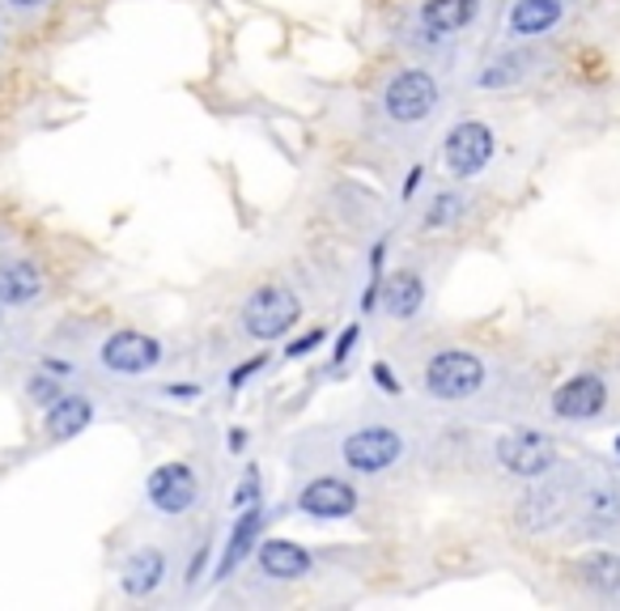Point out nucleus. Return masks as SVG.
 Returning <instances> with one entry per match:
<instances>
[{"label":"nucleus","mask_w":620,"mask_h":611,"mask_svg":"<svg viewBox=\"0 0 620 611\" xmlns=\"http://www.w3.org/2000/svg\"><path fill=\"white\" fill-rule=\"evenodd\" d=\"M43 293V276L31 263H0V306H26Z\"/></svg>","instance_id":"obj_18"},{"label":"nucleus","mask_w":620,"mask_h":611,"mask_svg":"<svg viewBox=\"0 0 620 611\" xmlns=\"http://www.w3.org/2000/svg\"><path fill=\"white\" fill-rule=\"evenodd\" d=\"M455 204H459L455 195H438V200H433V208H429V217H425V226H442V222L455 213Z\"/></svg>","instance_id":"obj_24"},{"label":"nucleus","mask_w":620,"mask_h":611,"mask_svg":"<svg viewBox=\"0 0 620 611\" xmlns=\"http://www.w3.org/2000/svg\"><path fill=\"white\" fill-rule=\"evenodd\" d=\"M297 510L311 518H349L358 510V488L340 476H319V480L302 484Z\"/></svg>","instance_id":"obj_10"},{"label":"nucleus","mask_w":620,"mask_h":611,"mask_svg":"<svg viewBox=\"0 0 620 611\" xmlns=\"http://www.w3.org/2000/svg\"><path fill=\"white\" fill-rule=\"evenodd\" d=\"M102 365L111 370V374H145V370H154L158 365V357H162V344L158 340H149V336H140V331H115V336H106L102 340Z\"/></svg>","instance_id":"obj_8"},{"label":"nucleus","mask_w":620,"mask_h":611,"mask_svg":"<svg viewBox=\"0 0 620 611\" xmlns=\"http://www.w3.org/2000/svg\"><path fill=\"white\" fill-rule=\"evenodd\" d=\"M425 302V281L417 272H392L383 281V310L392 319H413Z\"/></svg>","instance_id":"obj_17"},{"label":"nucleus","mask_w":620,"mask_h":611,"mask_svg":"<svg viewBox=\"0 0 620 611\" xmlns=\"http://www.w3.org/2000/svg\"><path fill=\"white\" fill-rule=\"evenodd\" d=\"M251 506H260V472L256 467H247L243 484L234 488V510H251Z\"/></svg>","instance_id":"obj_22"},{"label":"nucleus","mask_w":620,"mask_h":611,"mask_svg":"<svg viewBox=\"0 0 620 611\" xmlns=\"http://www.w3.org/2000/svg\"><path fill=\"white\" fill-rule=\"evenodd\" d=\"M421 188V166H413V174L404 179V200H413V192Z\"/></svg>","instance_id":"obj_29"},{"label":"nucleus","mask_w":620,"mask_h":611,"mask_svg":"<svg viewBox=\"0 0 620 611\" xmlns=\"http://www.w3.org/2000/svg\"><path fill=\"white\" fill-rule=\"evenodd\" d=\"M370 374H374V383L383 386V391H392V395H399V383H395V378H392V370H387V365H374Z\"/></svg>","instance_id":"obj_28"},{"label":"nucleus","mask_w":620,"mask_h":611,"mask_svg":"<svg viewBox=\"0 0 620 611\" xmlns=\"http://www.w3.org/2000/svg\"><path fill=\"white\" fill-rule=\"evenodd\" d=\"M608 408V386L599 374H574L553 391V412L561 420H590Z\"/></svg>","instance_id":"obj_9"},{"label":"nucleus","mask_w":620,"mask_h":611,"mask_svg":"<svg viewBox=\"0 0 620 611\" xmlns=\"http://www.w3.org/2000/svg\"><path fill=\"white\" fill-rule=\"evenodd\" d=\"M578 574L590 590H604V595H620V556L608 547H595L578 561Z\"/></svg>","instance_id":"obj_21"},{"label":"nucleus","mask_w":620,"mask_h":611,"mask_svg":"<svg viewBox=\"0 0 620 611\" xmlns=\"http://www.w3.org/2000/svg\"><path fill=\"white\" fill-rule=\"evenodd\" d=\"M472 13H476V0H425L421 4L425 31H433V34L463 31V26L472 22Z\"/></svg>","instance_id":"obj_20"},{"label":"nucleus","mask_w":620,"mask_h":611,"mask_svg":"<svg viewBox=\"0 0 620 611\" xmlns=\"http://www.w3.org/2000/svg\"><path fill=\"white\" fill-rule=\"evenodd\" d=\"M166 578V556L158 547H140V552H132L128 561H124V569H120V586H124V595L128 599H149Z\"/></svg>","instance_id":"obj_12"},{"label":"nucleus","mask_w":620,"mask_h":611,"mask_svg":"<svg viewBox=\"0 0 620 611\" xmlns=\"http://www.w3.org/2000/svg\"><path fill=\"white\" fill-rule=\"evenodd\" d=\"M340 454H345V463L353 472H387L395 459L404 454V438L395 429H387V425H365V429L345 438Z\"/></svg>","instance_id":"obj_6"},{"label":"nucleus","mask_w":620,"mask_h":611,"mask_svg":"<svg viewBox=\"0 0 620 611\" xmlns=\"http://www.w3.org/2000/svg\"><path fill=\"white\" fill-rule=\"evenodd\" d=\"M90 420H94V404L86 395H60L43 412V433H47V442H72L77 433L90 429Z\"/></svg>","instance_id":"obj_11"},{"label":"nucleus","mask_w":620,"mask_h":611,"mask_svg":"<svg viewBox=\"0 0 620 611\" xmlns=\"http://www.w3.org/2000/svg\"><path fill=\"white\" fill-rule=\"evenodd\" d=\"M485 386V365L481 357L463 353V349H447L425 365V391L433 399H467Z\"/></svg>","instance_id":"obj_2"},{"label":"nucleus","mask_w":620,"mask_h":611,"mask_svg":"<svg viewBox=\"0 0 620 611\" xmlns=\"http://www.w3.org/2000/svg\"><path fill=\"white\" fill-rule=\"evenodd\" d=\"M383 111L395 124H421L438 111V81L425 68H404L395 72L392 86L383 90Z\"/></svg>","instance_id":"obj_3"},{"label":"nucleus","mask_w":620,"mask_h":611,"mask_svg":"<svg viewBox=\"0 0 620 611\" xmlns=\"http://www.w3.org/2000/svg\"><path fill=\"white\" fill-rule=\"evenodd\" d=\"M243 446H247V433L243 429H229V451L243 454Z\"/></svg>","instance_id":"obj_31"},{"label":"nucleus","mask_w":620,"mask_h":611,"mask_svg":"<svg viewBox=\"0 0 620 611\" xmlns=\"http://www.w3.org/2000/svg\"><path fill=\"white\" fill-rule=\"evenodd\" d=\"M324 327H311V331H306V336H302V340H294V344H290V357H302V353H315V349H319V344H324Z\"/></svg>","instance_id":"obj_25"},{"label":"nucleus","mask_w":620,"mask_h":611,"mask_svg":"<svg viewBox=\"0 0 620 611\" xmlns=\"http://www.w3.org/2000/svg\"><path fill=\"white\" fill-rule=\"evenodd\" d=\"M260 365H263V357H251V361H243V365H234V370H229V391H238V386L247 383V378H251V374H256Z\"/></svg>","instance_id":"obj_27"},{"label":"nucleus","mask_w":620,"mask_h":611,"mask_svg":"<svg viewBox=\"0 0 620 611\" xmlns=\"http://www.w3.org/2000/svg\"><path fill=\"white\" fill-rule=\"evenodd\" d=\"M297 315H302L297 293H290L285 285H263V290H256L247 297V306H243V327H247V336H256V340H281L297 323Z\"/></svg>","instance_id":"obj_1"},{"label":"nucleus","mask_w":620,"mask_h":611,"mask_svg":"<svg viewBox=\"0 0 620 611\" xmlns=\"http://www.w3.org/2000/svg\"><path fill=\"white\" fill-rule=\"evenodd\" d=\"M263 527V506H251V510H238V522H234V531H229V544L222 552V565H217V581H226L243 561H247V552L256 544V535H260Z\"/></svg>","instance_id":"obj_16"},{"label":"nucleus","mask_w":620,"mask_h":611,"mask_svg":"<svg viewBox=\"0 0 620 611\" xmlns=\"http://www.w3.org/2000/svg\"><path fill=\"white\" fill-rule=\"evenodd\" d=\"M442 161L447 170L467 179V174H481L493 161V132L481 120H463L451 128V136L442 140Z\"/></svg>","instance_id":"obj_5"},{"label":"nucleus","mask_w":620,"mask_h":611,"mask_svg":"<svg viewBox=\"0 0 620 611\" xmlns=\"http://www.w3.org/2000/svg\"><path fill=\"white\" fill-rule=\"evenodd\" d=\"M497 463H501L510 476L540 480L556 463V451L544 433H536V429H515V433L497 438Z\"/></svg>","instance_id":"obj_4"},{"label":"nucleus","mask_w":620,"mask_h":611,"mask_svg":"<svg viewBox=\"0 0 620 611\" xmlns=\"http://www.w3.org/2000/svg\"><path fill=\"white\" fill-rule=\"evenodd\" d=\"M145 493H149V501H154V510H158V514L174 518V514H188V510L196 506L200 480L188 463H162V467L149 476Z\"/></svg>","instance_id":"obj_7"},{"label":"nucleus","mask_w":620,"mask_h":611,"mask_svg":"<svg viewBox=\"0 0 620 611\" xmlns=\"http://www.w3.org/2000/svg\"><path fill=\"white\" fill-rule=\"evenodd\" d=\"M570 514V484H549V488H536L527 501H522V527L527 531H553Z\"/></svg>","instance_id":"obj_14"},{"label":"nucleus","mask_w":620,"mask_h":611,"mask_svg":"<svg viewBox=\"0 0 620 611\" xmlns=\"http://www.w3.org/2000/svg\"><path fill=\"white\" fill-rule=\"evenodd\" d=\"M617 454H620V438H617Z\"/></svg>","instance_id":"obj_34"},{"label":"nucleus","mask_w":620,"mask_h":611,"mask_svg":"<svg viewBox=\"0 0 620 611\" xmlns=\"http://www.w3.org/2000/svg\"><path fill=\"white\" fill-rule=\"evenodd\" d=\"M260 574L277 581H297L311 574V552L294 540H263L260 544Z\"/></svg>","instance_id":"obj_13"},{"label":"nucleus","mask_w":620,"mask_h":611,"mask_svg":"<svg viewBox=\"0 0 620 611\" xmlns=\"http://www.w3.org/2000/svg\"><path fill=\"white\" fill-rule=\"evenodd\" d=\"M9 4H18V9H34V4H43V0H9Z\"/></svg>","instance_id":"obj_33"},{"label":"nucleus","mask_w":620,"mask_h":611,"mask_svg":"<svg viewBox=\"0 0 620 611\" xmlns=\"http://www.w3.org/2000/svg\"><path fill=\"white\" fill-rule=\"evenodd\" d=\"M43 370H47V374H56V378H68V374H72L65 361H43Z\"/></svg>","instance_id":"obj_32"},{"label":"nucleus","mask_w":620,"mask_h":611,"mask_svg":"<svg viewBox=\"0 0 620 611\" xmlns=\"http://www.w3.org/2000/svg\"><path fill=\"white\" fill-rule=\"evenodd\" d=\"M60 383H65V378L47 374V378H31L26 391H31V399L38 404V408H47V404H56V399H60Z\"/></svg>","instance_id":"obj_23"},{"label":"nucleus","mask_w":620,"mask_h":611,"mask_svg":"<svg viewBox=\"0 0 620 611\" xmlns=\"http://www.w3.org/2000/svg\"><path fill=\"white\" fill-rule=\"evenodd\" d=\"M358 323H349V327H345V336H340V340H336V357H331V361H336V365H345V361H349V353H353V344H358Z\"/></svg>","instance_id":"obj_26"},{"label":"nucleus","mask_w":620,"mask_h":611,"mask_svg":"<svg viewBox=\"0 0 620 611\" xmlns=\"http://www.w3.org/2000/svg\"><path fill=\"white\" fill-rule=\"evenodd\" d=\"M561 22V0H519L510 9V34H549Z\"/></svg>","instance_id":"obj_19"},{"label":"nucleus","mask_w":620,"mask_h":611,"mask_svg":"<svg viewBox=\"0 0 620 611\" xmlns=\"http://www.w3.org/2000/svg\"><path fill=\"white\" fill-rule=\"evenodd\" d=\"M204 556H208V544H204V547L196 552V561H192V569H188V581H196V578H200V569H204Z\"/></svg>","instance_id":"obj_30"},{"label":"nucleus","mask_w":620,"mask_h":611,"mask_svg":"<svg viewBox=\"0 0 620 611\" xmlns=\"http://www.w3.org/2000/svg\"><path fill=\"white\" fill-rule=\"evenodd\" d=\"M578 514H583V527L587 531H612L620 527V484L617 480H595L578 497Z\"/></svg>","instance_id":"obj_15"}]
</instances>
